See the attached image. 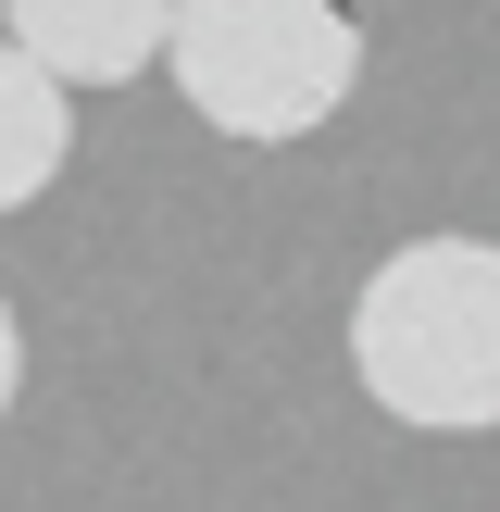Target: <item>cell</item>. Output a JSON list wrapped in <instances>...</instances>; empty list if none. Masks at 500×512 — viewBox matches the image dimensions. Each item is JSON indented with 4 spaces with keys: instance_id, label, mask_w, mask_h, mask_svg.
I'll list each match as a JSON object with an SVG mask.
<instances>
[{
    "instance_id": "6da1fadb",
    "label": "cell",
    "mask_w": 500,
    "mask_h": 512,
    "mask_svg": "<svg viewBox=\"0 0 500 512\" xmlns=\"http://www.w3.org/2000/svg\"><path fill=\"white\" fill-rule=\"evenodd\" d=\"M350 375L413 438L500 425V238H400L350 300Z\"/></svg>"
},
{
    "instance_id": "7a4b0ae2",
    "label": "cell",
    "mask_w": 500,
    "mask_h": 512,
    "mask_svg": "<svg viewBox=\"0 0 500 512\" xmlns=\"http://www.w3.org/2000/svg\"><path fill=\"white\" fill-rule=\"evenodd\" d=\"M163 75L213 138L288 150L350 113L363 88V13L350 0H175L163 13Z\"/></svg>"
},
{
    "instance_id": "3957f363",
    "label": "cell",
    "mask_w": 500,
    "mask_h": 512,
    "mask_svg": "<svg viewBox=\"0 0 500 512\" xmlns=\"http://www.w3.org/2000/svg\"><path fill=\"white\" fill-rule=\"evenodd\" d=\"M163 13L175 0H0L25 63H50L63 88H125L163 63Z\"/></svg>"
},
{
    "instance_id": "277c9868",
    "label": "cell",
    "mask_w": 500,
    "mask_h": 512,
    "mask_svg": "<svg viewBox=\"0 0 500 512\" xmlns=\"http://www.w3.org/2000/svg\"><path fill=\"white\" fill-rule=\"evenodd\" d=\"M63 150H75V88L0 38V213H25L63 175Z\"/></svg>"
},
{
    "instance_id": "5b68a950",
    "label": "cell",
    "mask_w": 500,
    "mask_h": 512,
    "mask_svg": "<svg viewBox=\"0 0 500 512\" xmlns=\"http://www.w3.org/2000/svg\"><path fill=\"white\" fill-rule=\"evenodd\" d=\"M13 388H25V325H13V300H0V425H13Z\"/></svg>"
}]
</instances>
